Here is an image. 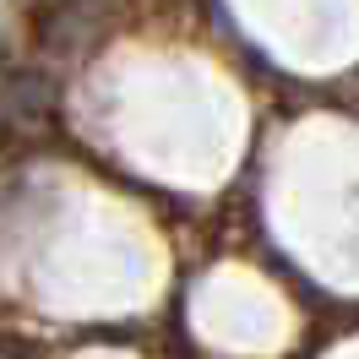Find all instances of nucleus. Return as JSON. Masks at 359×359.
<instances>
[]
</instances>
